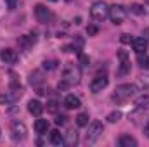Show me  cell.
<instances>
[{"instance_id": "d6986e66", "label": "cell", "mask_w": 149, "mask_h": 147, "mask_svg": "<svg viewBox=\"0 0 149 147\" xmlns=\"http://www.w3.org/2000/svg\"><path fill=\"white\" fill-rule=\"evenodd\" d=\"M35 132L37 133H40V135H43V133H47L49 132V121L47 119H37L35 121Z\"/></svg>"}, {"instance_id": "44dd1931", "label": "cell", "mask_w": 149, "mask_h": 147, "mask_svg": "<svg viewBox=\"0 0 149 147\" xmlns=\"http://www.w3.org/2000/svg\"><path fill=\"white\" fill-rule=\"evenodd\" d=\"M128 9H130V12L135 14V16H144V14H146V9H144V5H141V3H132Z\"/></svg>"}, {"instance_id": "4316f807", "label": "cell", "mask_w": 149, "mask_h": 147, "mask_svg": "<svg viewBox=\"0 0 149 147\" xmlns=\"http://www.w3.org/2000/svg\"><path fill=\"white\" fill-rule=\"evenodd\" d=\"M43 68H45V69H56V68H57V62H56V61H45V62H43Z\"/></svg>"}, {"instance_id": "f1b7e54d", "label": "cell", "mask_w": 149, "mask_h": 147, "mask_svg": "<svg viewBox=\"0 0 149 147\" xmlns=\"http://www.w3.org/2000/svg\"><path fill=\"white\" fill-rule=\"evenodd\" d=\"M66 121H68V118H66V116H63V114L56 118V125H57V126H63V125H66Z\"/></svg>"}, {"instance_id": "9a60e30c", "label": "cell", "mask_w": 149, "mask_h": 147, "mask_svg": "<svg viewBox=\"0 0 149 147\" xmlns=\"http://www.w3.org/2000/svg\"><path fill=\"white\" fill-rule=\"evenodd\" d=\"M78 144V133L74 132V130H68L66 133H64V146H70L73 147Z\"/></svg>"}, {"instance_id": "7a4b0ae2", "label": "cell", "mask_w": 149, "mask_h": 147, "mask_svg": "<svg viewBox=\"0 0 149 147\" xmlns=\"http://www.w3.org/2000/svg\"><path fill=\"white\" fill-rule=\"evenodd\" d=\"M80 78H81V73H80V68L74 66V64H66L64 69H63V78L68 85H78L80 83Z\"/></svg>"}, {"instance_id": "30bf717a", "label": "cell", "mask_w": 149, "mask_h": 147, "mask_svg": "<svg viewBox=\"0 0 149 147\" xmlns=\"http://www.w3.org/2000/svg\"><path fill=\"white\" fill-rule=\"evenodd\" d=\"M35 17L38 19V23H49V19H50V10H49L45 5L38 3L37 7H35Z\"/></svg>"}, {"instance_id": "5b68a950", "label": "cell", "mask_w": 149, "mask_h": 147, "mask_svg": "<svg viewBox=\"0 0 149 147\" xmlns=\"http://www.w3.org/2000/svg\"><path fill=\"white\" fill-rule=\"evenodd\" d=\"M104 132V126L101 121H92L88 125V130H87V142H95Z\"/></svg>"}, {"instance_id": "8fae6325", "label": "cell", "mask_w": 149, "mask_h": 147, "mask_svg": "<svg viewBox=\"0 0 149 147\" xmlns=\"http://www.w3.org/2000/svg\"><path fill=\"white\" fill-rule=\"evenodd\" d=\"M132 47L137 54H144L148 50V38L146 37H139V38H134L132 40Z\"/></svg>"}, {"instance_id": "1f68e13d", "label": "cell", "mask_w": 149, "mask_h": 147, "mask_svg": "<svg viewBox=\"0 0 149 147\" xmlns=\"http://www.w3.org/2000/svg\"><path fill=\"white\" fill-rule=\"evenodd\" d=\"M80 62H81V66H88V57L85 55V54H80Z\"/></svg>"}, {"instance_id": "ba28073f", "label": "cell", "mask_w": 149, "mask_h": 147, "mask_svg": "<svg viewBox=\"0 0 149 147\" xmlns=\"http://www.w3.org/2000/svg\"><path fill=\"white\" fill-rule=\"evenodd\" d=\"M118 59H120V69H118V74L125 76V74L130 73V57L125 50H120L118 52Z\"/></svg>"}, {"instance_id": "277c9868", "label": "cell", "mask_w": 149, "mask_h": 147, "mask_svg": "<svg viewBox=\"0 0 149 147\" xmlns=\"http://www.w3.org/2000/svg\"><path fill=\"white\" fill-rule=\"evenodd\" d=\"M109 19H111L113 24H123V21H125V17H127V10H125V7L123 5H120V3H114L109 7V16H108Z\"/></svg>"}, {"instance_id": "4dcf8cb0", "label": "cell", "mask_w": 149, "mask_h": 147, "mask_svg": "<svg viewBox=\"0 0 149 147\" xmlns=\"http://www.w3.org/2000/svg\"><path fill=\"white\" fill-rule=\"evenodd\" d=\"M7 2V5H9V10H14L16 7H17V3H19V0H5Z\"/></svg>"}, {"instance_id": "74e56055", "label": "cell", "mask_w": 149, "mask_h": 147, "mask_svg": "<svg viewBox=\"0 0 149 147\" xmlns=\"http://www.w3.org/2000/svg\"><path fill=\"white\" fill-rule=\"evenodd\" d=\"M66 2H73V0H66Z\"/></svg>"}, {"instance_id": "9c48e42d", "label": "cell", "mask_w": 149, "mask_h": 147, "mask_svg": "<svg viewBox=\"0 0 149 147\" xmlns=\"http://www.w3.org/2000/svg\"><path fill=\"white\" fill-rule=\"evenodd\" d=\"M108 83H109V80L106 78V76H95L92 81H90V90L94 92V94H99V92H102L106 87H108Z\"/></svg>"}, {"instance_id": "484cf974", "label": "cell", "mask_w": 149, "mask_h": 147, "mask_svg": "<svg viewBox=\"0 0 149 147\" xmlns=\"http://www.w3.org/2000/svg\"><path fill=\"white\" fill-rule=\"evenodd\" d=\"M139 87H141V88H149V76L148 74L139 78Z\"/></svg>"}, {"instance_id": "7c38bea8", "label": "cell", "mask_w": 149, "mask_h": 147, "mask_svg": "<svg viewBox=\"0 0 149 147\" xmlns=\"http://www.w3.org/2000/svg\"><path fill=\"white\" fill-rule=\"evenodd\" d=\"M0 57H2V61L5 64H14L17 61V52L12 50V49H3L2 54H0Z\"/></svg>"}, {"instance_id": "6da1fadb", "label": "cell", "mask_w": 149, "mask_h": 147, "mask_svg": "<svg viewBox=\"0 0 149 147\" xmlns=\"http://www.w3.org/2000/svg\"><path fill=\"white\" fill-rule=\"evenodd\" d=\"M137 87L135 85H132V83H125V85H118L116 87V90H114V94L111 95V99L114 102H125V101H128V99H132L135 94H137Z\"/></svg>"}, {"instance_id": "ac0fdd59", "label": "cell", "mask_w": 149, "mask_h": 147, "mask_svg": "<svg viewBox=\"0 0 149 147\" xmlns=\"http://www.w3.org/2000/svg\"><path fill=\"white\" fill-rule=\"evenodd\" d=\"M49 140H50V144H54V146H64V137L61 135L59 130H52L50 135H49Z\"/></svg>"}, {"instance_id": "83f0119b", "label": "cell", "mask_w": 149, "mask_h": 147, "mask_svg": "<svg viewBox=\"0 0 149 147\" xmlns=\"http://www.w3.org/2000/svg\"><path fill=\"white\" fill-rule=\"evenodd\" d=\"M132 40H134V38L130 37L128 33H123V35L120 37V42H121V43H125V45H127V43H132Z\"/></svg>"}, {"instance_id": "8d00e7d4", "label": "cell", "mask_w": 149, "mask_h": 147, "mask_svg": "<svg viewBox=\"0 0 149 147\" xmlns=\"http://www.w3.org/2000/svg\"><path fill=\"white\" fill-rule=\"evenodd\" d=\"M146 3H148V5H149V0H146Z\"/></svg>"}, {"instance_id": "e0dca14e", "label": "cell", "mask_w": 149, "mask_h": 147, "mask_svg": "<svg viewBox=\"0 0 149 147\" xmlns=\"http://www.w3.org/2000/svg\"><path fill=\"white\" fill-rule=\"evenodd\" d=\"M30 83L33 85V87H40V85H43L45 83V78H43V73L42 71H33V73L30 74Z\"/></svg>"}, {"instance_id": "836d02e7", "label": "cell", "mask_w": 149, "mask_h": 147, "mask_svg": "<svg viewBox=\"0 0 149 147\" xmlns=\"http://www.w3.org/2000/svg\"><path fill=\"white\" fill-rule=\"evenodd\" d=\"M49 92H50V90H49V88H42V87H38V95H47V94H49Z\"/></svg>"}, {"instance_id": "d590c367", "label": "cell", "mask_w": 149, "mask_h": 147, "mask_svg": "<svg viewBox=\"0 0 149 147\" xmlns=\"http://www.w3.org/2000/svg\"><path fill=\"white\" fill-rule=\"evenodd\" d=\"M144 35H146V38H149V28L146 30V31H144Z\"/></svg>"}, {"instance_id": "d6a6232c", "label": "cell", "mask_w": 149, "mask_h": 147, "mask_svg": "<svg viewBox=\"0 0 149 147\" xmlns=\"http://www.w3.org/2000/svg\"><path fill=\"white\" fill-rule=\"evenodd\" d=\"M10 102V97L9 95H0V104H7Z\"/></svg>"}, {"instance_id": "3957f363", "label": "cell", "mask_w": 149, "mask_h": 147, "mask_svg": "<svg viewBox=\"0 0 149 147\" xmlns=\"http://www.w3.org/2000/svg\"><path fill=\"white\" fill-rule=\"evenodd\" d=\"M90 16H92V19H95V21H104V19L109 16V7H108V3H104V2H95V3H92V7H90Z\"/></svg>"}, {"instance_id": "7402d4cb", "label": "cell", "mask_w": 149, "mask_h": 147, "mask_svg": "<svg viewBox=\"0 0 149 147\" xmlns=\"http://www.w3.org/2000/svg\"><path fill=\"white\" fill-rule=\"evenodd\" d=\"M88 112H80L78 116H76V125L78 126H88Z\"/></svg>"}, {"instance_id": "ffe728a7", "label": "cell", "mask_w": 149, "mask_h": 147, "mask_svg": "<svg viewBox=\"0 0 149 147\" xmlns=\"http://www.w3.org/2000/svg\"><path fill=\"white\" fill-rule=\"evenodd\" d=\"M139 57H137V62H139V66L142 68V69H149V55L144 52V54H137Z\"/></svg>"}, {"instance_id": "52a82bcc", "label": "cell", "mask_w": 149, "mask_h": 147, "mask_svg": "<svg viewBox=\"0 0 149 147\" xmlns=\"http://www.w3.org/2000/svg\"><path fill=\"white\" fill-rule=\"evenodd\" d=\"M26 126H24V123H21V121H12V125H10V133H12V139L14 140H23L24 137H26Z\"/></svg>"}, {"instance_id": "e575fe53", "label": "cell", "mask_w": 149, "mask_h": 147, "mask_svg": "<svg viewBox=\"0 0 149 147\" xmlns=\"http://www.w3.org/2000/svg\"><path fill=\"white\" fill-rule=\"evenodd\" d=\"M144 132H146V135H148V137H149V121H148V125L144 126Z\"/></svg>"}, {"instance_id": "8992f818", "label": "cell", "mask_w": 149, "mask_h": 147, "mask_svg": "<svg viewBox=\"0 0 149 147\" xmlns=\"http://www.w3.org/2000/svg\"><path fill=\"white\" fill-rule=\"evenodd\" d=\"M148 118H149V107L148 106H137V109L132 111V112L128 114V119H130L132 123H139V121L148 119Z\"/></svg>"}, {"instance_id": "4fadbf2b", "label": "cell", "mask_w": 149, "mask_h": 147, "mask_svg": "<svg viewBox=\"0 0 149 147\" xmlns=\"http://www.w3.org/2000/svg\"><path fill=\"white\" fill-rule=\"evenodd\" d=\"M64 106H66L68 109H80V107H81V101H80L76 95H66Z\"/></svg>"}, {"instance_id": "603a6c76", "label": "cell", "mask_w": 149, "mask_h": 147, "mask_svg": "<svg viewBox=\"0 0 149 147\" xmlns=\"http://www.w3.org/2000/svg\"><path fill=\"white\" fill-rule=\"evenodd\" d=\"M109 123H116V121H120L121 119V112L120 111H113V112H109L108 114V118H106Z\"/></svg>"}, {"instance_id": "cb8c5ba5", "label": "cell", "mask_w": 149, "mask_h": 147, "mask_svg": "<svg viewBox=\"0 0 149 147\" xmlns=\"http://www.w3.org/2000/svg\"><path fill=\"white\" fill-rule=\"evenodd\" d=\"M57 109H59V104H57V101H49L47 102V111L49 112H57Z\"/></svg>"}, {"instance_id": "f546056e", "label": "cell", "mask_w": 149, "mask_h": 147, "mask_svg": "<svg viewBox=\"0 0 149 147\" xmlns=\"http://www.w3.org/2000/svg\"><path fill=\"white\" fill-rule=\"evenodd\" d=\"M97 31H99V30H97V26H88V28H87L88 37H95V35H97Z\"/></svg>"}, {"instance_id": "f35d334b", "label": "cell", "mask_w": 149, "mask_h": 147, "mask_svg": "<svg viewBox=\"0 0 149 147\" xmlns=\"http://www.w3.org/2000/svg\"><path fill=\"white\" fill-rule=\"evenodd\" d=\"M50 2H56V0H50Z\"/></svg>"}, {"instance_id": "2e32d148", "label": "cell", "mask_w": 149, "mask_h": 147, "mask_svg": "<svg viewBox=\"0 0 149 147\" xmlns=\"http://www.w3.org/2000/svg\"><path fill=\"white\" fill-rule=\"evenodd\" d=\"M118 146L120 147H137V140L130 135H121L118 139Z\"/></svg>"}, {"instance_id": "d4e9b609", "label": "cell", "mask_w": 149, "mask_h": 147, "mask_svg": "<svg viewBox=\"0 0 149 147\" xmlns=\"http://www.w3.org/2000/svg\"><path fill=\"white\" fill-rule=\"evenodd\" d=\"M135 106H149V95H142L135 99Z\"/></svg>"}, {"instance_id": "5bb4252c", "label": "cell", "mask_w": 149, "mask_h": 147, "mask_svg": "<svg viewBox=\"0 0 149 147\" xmlns=\"http://www.w3.org/2000/svg\"><path fill=\"white\" fill-rule=\"evenodd\" d=\"M28 111H30L33 116H40V114L43 112V104H42L40 101H33V99H31V101L28 102Z\"/></svg>"}]
</instances>
